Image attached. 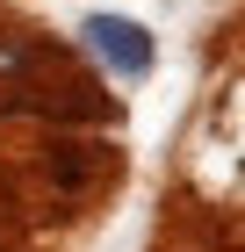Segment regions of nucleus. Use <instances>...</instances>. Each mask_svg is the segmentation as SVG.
Returning <instances> with one entry per match:
<instances>
[{"mask_svg":"<svg viewBox=\"0 0 245 252\" xmlns=\"http://www.w3.org/2000/svg\"><path fill=\"white\" fill-rule=\"evenodd\" d=\"M79 36H87V51H94L115 79H144L151 58H159L151 29H144V22H130V15H87V29H79Z\"/></svg>","mask_w":245,"mask_h":252,"instance_id":"obj_1","label":"nucleus"}]
</instances>
